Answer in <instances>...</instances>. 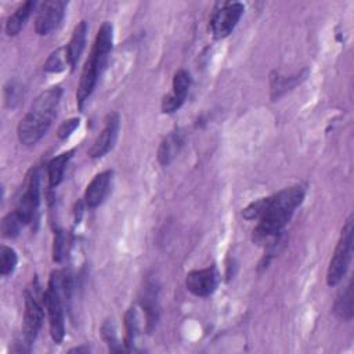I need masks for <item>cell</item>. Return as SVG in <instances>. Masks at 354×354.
<instances>
[{"label": "cell", "mask_w": 354, "mask_h": 354, "mask_svg": "<svg viewBox=\"0 0 354 354\" xmlns=\"http://www.w3.org/2000/svg\"><path fill=\"white\" fill-rule=\"evenodd\" d=\"M303 199L304 188L300 185H292L267 196L266 206L257 218L259 223L253 230V241L263 243L278 239Z\"/></svg>", "instance_id": "cell-1"}, {"label": "cell", "mask_w": 354, "mask_h": 354, "mask_svg": "<svg viewBox=\"0 0 354 354\" xmlns=\"http://www.w3.org/2000/svg\"><path fill=\"white\" fill-rule=\"evenodd\" d=\"M61 95L62 88L59 86H54L40 93L35 98L29 111L21 119L17 127L18 140L22 145H35L46 136L54 118L57 116Z\"/></svg>", "instance_id": "cell-2"}, {"label": "cell", "mask_w": 354, "mask_h": 354, "mask_svg": "<svg viewBox=\"0 0 354 354\" xmlns=\"http://www.w3.org/2000/svg\"><path fill=\"white\" fill-rule=\"evenodd\" d=\"M112 44H113V28L109 22H104L97 32L91 53L86 59L80 73V80L76 91V102L79 109L84 106V102L88 100V97L94 91L98 83V79L108 64V58L112 51Z\"/></svg>", "instance_id": "cell-3"}, {"label": "cell", "mask_w": 354, "mask_h": 354, "mask_svg": "<svg viewBox=\"0 0 354 354\" xmlns=\"http://www.w3.org/2000/svg\"><path fill=\"white\" fill-rule=\"evenodd\" d=\"M24 296H25V313H24V326H22V342H24L25 351H29L43 325L44 308H46L44 292H41L36 278L26 288Z\"/></svg>", "instance_id": "cell-4"}, {"label": "cell", "mask_w": 354, "mask_h": 354, "mask_svg": "<svg viewBox=\"0 0 354 354\" xmlns=\"http://www.w3.org/2000/svg\"><path fill=\"white\" fill-rule=\"evenodd\" d=\"M353 235H354L353 216H350L342 228L340 238L336 243L333 256H332L328 270H326L328 286H336L344 278V275L348 270V266L351 261V254H353Z\"/></svg>", "instance_id": "cell-5"}, {"label": "cell", "mask_w": 354, "mask_h": 354, "mask_svg": "<svg viewBox=\"0 0 354 354\" xmlns=\"http://www.w3.org/2000/svg\"><path fill=\"white\" fill-rule=\"evenodd\" d=\"M245 7L238 1L223 3L210 18V32L214 39L227 37L238 25Z\"/></svg>", "instance_id": "cell-6"}, {"label": "cell", "mask_w": 354, "mask_h": 354, "mask_svg": "<svg viewBox=\"0 0 354 354\" xmlns=\"http://www.w3.org/2000/svg\"><path fill=\"white\" fill-rule=\"evenodd\" d=\"M64 297L57 288L48 283L44 292V303L48 315L50 335L55 343H61L65 337V317H64Z\"/></svg>", "instance_id": "cell-7"}, {"label": "cell", "mask_w": 354, "mask_h": 354, "mask_svg": "<svg viewBox=\"0 0 354 354\" xmlns=\"http://www.w3.org/2000/svg\"><path fill=\"white\" fill-rule=\"evenodd\" d=\"M66 3L61 0H47L40 4L35 19V30L40 36H47L54 32L62 22Z\"/></svg>", "instance_id": "cell-8"}, {"label": "cell", "mask_w": 354, "mask_h": 354, "mask_svg": "<svg viewBox=\"0 0 354 354\" xmlns=\"http://www.w3.org/2000/svg\"><path fill=\"white\" fill-rule=\"evenodd\" d=\"M40 205V174L37 170H33L26 188L22 194V196L18 201L17 212L24 220L25 224H30L33 220H36V214Z\"/></svg>", "instance_id": "cell-9"}, {"label": "cell", "mask_w": 354, "mask_h": 354, "mask_svg": "<svg viewBox=\"0 0 354 354\" xmlns=\"http://www.w3.org/2000/svg\"><path fill=\"white\" fill-rule=\"evenodd\" d=\"M218 285V271L214 266L192 270L187 274L185 286L196 297L210 296Z\"/></svg>", "instance_id": "cell-10"}, {"label": "cell", "mask_w": 354, "mask_h": 354, "mask_svg": "<svg viewBox=\"0 0 354 354\" xmlns=\"http://www.w3.org/2000/svg\"><path fill=\"white\" fill-rule=\"evenodd\" d=\"M119 129H120L119 113H116V112L108 113V116L105 119L104 129L101 130L98 137L94 140L91 148L88 149V156L93 159H98V158H102L104 155H106L113 148V145L118 140Z\"/></svg>", "instance_id": "cell-11"}, {"label": "cell", "mask_w": 354, "mask_h": 354, "mask_svg": "<svg viewBox=\"0 0 354 354\" xmlns=\"http://www.w3.org/2000/svg\"><path fill=\"white\" fill-rule=\"evenodd\" d=\"M191 87V76L185 69H178L173 76L171 93L163 97L162 100V112L173 113L176 112L185 101L187 94Z\"/></svg>", "instance_id": "cell-12"}, {"label": "cell", "mask_w": 354, "mask_h": 354, "mask_svg": "<svg viewBox=\"0 0 354 354\" xmlns=\"http://www.w3.org/2000/svg\"><path fill=\"white\" fill-rule=\"evenodd\" d=\"M112 170H105L93 177L84 192V203L87 207L94 209L100 206L111 191Z\"/></svg>", "instance_id": "cell-13"}, {"label": "cell", "mask_w": 354, "mask_h": 354, "mask_svg": "<svg viewBox=\"0 0 354 354\" xmlns=\"http://www.w3.org/2000/svg\"><path fill=\"white\" fill-rule=\"evenodd\" d=\"M141 307L145 311V321H147V330L151 333L158 322L159 318V306H158V288L155 282L147 281L142 295H141Z\"/></svg>", "instance_id": "cell-14"}, {"label": "cell", "mask_w": 354, "mask_h": 354, "mask_svg": "<svg viewBox=\"0 0 354 354\" xmlns=\"http://www.w3.org/2000/svg\"><path fill=\"white\" fill-rule=\"evenodd\" d=\"M184 142V136L180 130L171 131L159 145L158 149V160L162 166H167L180 152Z\"/></svg>", "instance_id": "cell-15"}, {"label": "cell", "mask_w": 354, "mask_h": 354, "mask_svg": "<svg viewBox=\"0 0 354 354\" xmlns=\"http://www.w3.org/2000/svg\"><path fill=\"white\" fill-rule=\"evenodd\" d=\"M86 36H87V22L86 21H80L71 36V40L66 46V51H68V58H69V64L71 68L75 69L83 50L86 46Z\"/></svg>", "instance_id": "cell-16"}, {"label": "cell", "mask_w": 354, "mask_h": 354, "mask_svg": "<svg viewBox=\"0 0 354 354\" xmlns=\"http://www.w3.org/2000/svg\"><path fill=\"white\" fill-rule=\"evenodd\" d=\"M36 7V1H25L22 3L8 18H7V22H6V33L8 36H17L22 28L25 26L26 21L29 19L32 11L35 10Z\"/></svg>", "instance_id": "cell-17"}, {"label": "cell", "mask_w": 354, "mask_h": 354, "mask_svg": "<svg viewBox=\"0 0 354 354\" xmlns=\"http://www.w3.org/2000/svg\"><path fill=\"white\" fill-rule=\"evenodd\" d=\"M72 155H73V149L64 152L48 162L47 176H48V184L51 188L59 185L61 181L64 180V173H65V169H66Z\"/></svg>", "instance_id": "cell-18"}, {"label": "cell", "mask_w": 354, "mask_h": 354, "mask_svg": "<svg viewBox=\"0 0 354 354\" xmlns=\"http://www.w3.org/2000/svg\"><path fill=\"white\" fill-rule=\"evenodd\" d=\"M333 313L337 318L343 321H351L353 318V282L351 281L339 293L333 306Z\"/></svg>", "instance_id": "cell-19"}, {"label": "cell", "mask_w": 354, "mask_h": 354, "mask_svg": "<svg viewBox=\"0 0 354 354\" xmlns=\"http://www.w3.org/2000/svg\"><path fill=\"white\" fill-rule=\"evenodd\" d=\"M66 66H71L69 64V58H68V51L66 47H59L57 50H54L47 61L44 62V71L48 73H58L66 69Z\"/></svg>", "instance_id": "cell-20"}, {"label": "cell", "mask_w": 354, "mask_h": 354, "mask_svg": "<svg viewBox=\"0 0 354 354\" xmlns=\"http://www.w3.org/2000/svg\"><path fill=\"white\" fill-rule=\"evenodd\" d=\"M124 330H126L124 344H126L127 350H130L133 347L136 336L138 333V315H137V310L134 306H131L124 314Z\"/></svg>", "instance_id": "cell-21"}, {"label": "cell", "mask_w": 354, "mask_h": 354, "mask_svg": "<svg viewBox=\"0 0 354 354\" xmlns=\"http://www.w3.org/2000/svg\"><path fill=\"white\" fill-rule=\"evenodd\" d=\"M24 225L25 223L18 214V212H10L7 216H4L1 221V234L4 238H15Z\"/></svg>", "instance_id": "cell-22"}, {"label": "cell", "mask_w": 354, "mask_h": 354, "mask_svg": "<svg viewBox=\"0 0 354 354\" xmlns=\"http://www.w3.org/2000/svg\"><path fill=\"white\" fill-rule=\"evenodd\" d=\"M71 249V236L64 231H57L54 235V246H53V260L61 263L65 260Z\"/></svg>", "instance_id": "cell-23"}, {"label": "cell", "mask_w": 354, "mask_h": 354, "mask_svg": "<svg viewBox=\"0 0 354 354\" xmlns=\"http://www.w3.org/2000/svg\"><path fill=\"white\" fill-rule=\"evenodd\" d=\"M17 263H18L17 252L10 246L3 245L0 249V274L3 277L11 275L17 267Z\"/></svg>", "instance_id": "cell-24"}, {"label": "cell", "mask_w": 354, "mask_h": 354, "mask_svg": "<svg viewBox=\"0 0 354 354\" xmlns=\"http://www.w3.org/2000/svg\"><path fill=\"white\" fill-rule=\"evenodd\" d=\"M101 333H102V337L104 340L106 342V344L109 346V348L112 351H123L124 348L120 346L119 340H118V336H116V329H115V325L112 321H105L104 325L101 326Z\"/></svg>", "instance_id": "cell-25"}, {"label": "cell", "mask_w": 354, "mask_h": 354, "mask_svg": "<svg viewBox=\"0 0 354 354\" xmlns=\"http://www.w3.org/2000/svg\"><path fill=\"white\" fill-rule=\"evenodd\" d=\"M266 206V198H260V199H256L253 202H250L243 210H242V216L246 218V220H257L263 212Z\"/></svg>", "instance_id": "cell-26"}, {"label": "cell", "mask_w": 354, "mask_h": 354, "mask_svg": "<svg viewBox=\"0 0 354 354\" xmlns=\"http://www.w3.org/2000/svg\"><path fill=\"white\" fill-rule=\"evenodd\" d=\"M79 122H80L79 118H71V119L62 122L61 126L58 127V131H57L58 138H61V140L68 138L79 127Z\"/></svg>", "instance_id": "cell-27"}, {"label": "cell", "mask_w": 354, "mask_h": 354, "mask_svg": "<svg viewBox=\"0 0 354 354\" xmlns=\"http://www.w3.org/2000/svg\"><path fill=\"white\" fill-rule=\"evenodd\" d=\"M18 88H19V87H17L14 83H10V87H8V86L6 87V102H7L10 106H12L15 101H18V100H17V98H18Z\"/></svg>", "instance_id": "cell-28"}, {"label": "cell", "mask_w": 354, "mask_h": 354, "mask_svg": "<svg viewBox=\"0 0 354 354\" xmlns=\"http://www.w3.org/2000/svg\"><path fill=\"white\" fill-rule=\"evenodd\" d=\"M73 351H76V353H82V351L88 353L90 348H88V347H76V348H72V350H71V353H73Z\"/></svg>", "instance_id": "cell-29"}]
</instances>
